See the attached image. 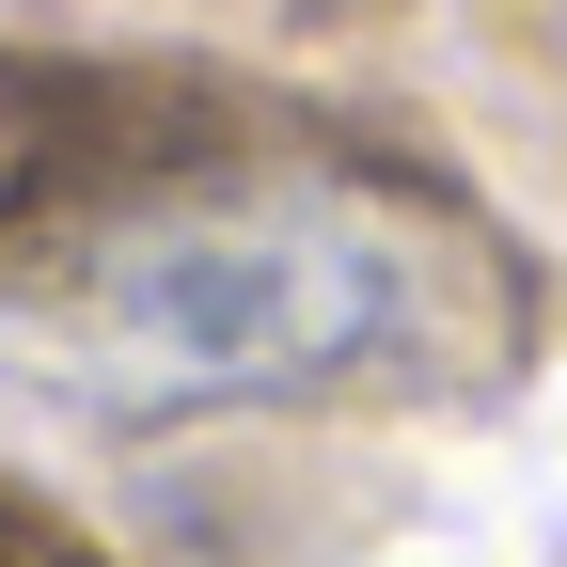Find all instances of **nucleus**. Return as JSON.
<instances>
[{"label":"nucleus","instance_id":"obj_1","mask_svg":"<svg viewBox=\"0 0 567 567\" xmlns=\"http://www.w3.org/2000/svg\"><path fill=\"white\" fill-rule=\"evenodd\" d=\"M0 347L80 410H268V394H442L520 347L473 221L347 174L174 189L0 284Z\"/></svg>","mask_w":567,"mask_h":567}]
</instances>
